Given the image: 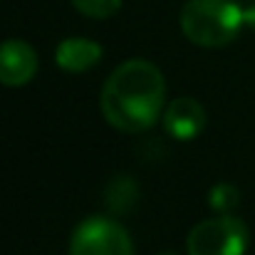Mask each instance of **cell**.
I'll list each match as a JSON object with an SVG mask.
<instances>
[{"label": "cell", "instance_id": "obj_1", "mask_svg": "<svg viewBox=\"0 0 255 255\" xmlns=\"http://www.w3.org/2000/svg\"><path fill=\"white\" fill-rule=\"evenodd\" d=\"M166 102V80L161 70L146 60H129L119 65L102 87L99 107L104 119L124 134H141L151 129Z\"/></svg>", "mask_w": 255, "mask_h": 255}, {"label": "cell", "instance_id": "obj_2", "mask_svg": "<svg viewBox=\"0 0 255 255\" xmlns=\"http://www.w3.org/2000/svg\"><path fill=\"white\" fill-rule=\"evenodd\" d=\"M181 32L198 47L231 45L246 25L243 10L233 0H188L181 10Z\"/></svg>", "mask_w": 255, "mask_h": 255}, {"label": "cell", "instance_id": "obj_3", "mask_svg": "<svg viewBox=\"0 0 255 255\" xmlns=\"http://www.w3.org/2000/svg\"><path fill=\"white\" fill-rule=\"evenodd\" d=\"M251 243L248 226L228 213H221L218 218H208L186 238L188 255H246Z\"/></svg>", "mask_w": 255, "mask_h": 255}, {"label": "cell", "instance_id": "obj_4", "mask_svg": "<svg viewBox=\"0 0 255 255\" xmlns=\"http://www.w3.org/2000/svg\"><path fill=\"white\" fill-rule=\"evenodd\" d=\"M70 255H134V243L117 221L92 216L72 231Z\"/></svg>", "mask_w": 255, "mask_h": 255}, {"label": "cell", "instance_id": "obj_5", "mask_svg": "<svg viewBox=\"0 0 255 255\" xmlns=\"http://www.w3.org/2000/svg\"><path fill=\"white\" fill-rule=\"evenodd\" d=\"M37 52L25 40H5L0 42V85L22 87L37 72Z\"/></svg>", "mask_w": 255, "mask_h": 255}, {"label": "cell", "instance_id": "obj_6", "mask_svg": "<svg viewBox=\"0 0 255 255\" xmlns=\"http://www.w3.org/2000/svg\"><path fill=\"white\" fill-rule=\"evenodd\" d=\"M164 129L178 141L196 139L206 129V109L191 97H178L164 109Z\"/></svg>", "mask_w": 255, "mask_h": 255}, {"label": "cell", "instance_id": "obj_7", "mask_svg": "<svg viewBox=\"0 0 255 255\" xmlns=\"http://www.w3.org/2000/svg\"><path fill=\"white\" fill-rule=\"evenodd\" d=\"M104 50L99 42L94 40H87V37H67L57 45L55 50V62L60 70L65 72H72V75H80L92 70L99 60H102Z\"/></svg>", "mask_w": 255, "mask_h": 255}, {"label": "cell", "instance_id": "obj_8", "mask_svg": "<svg viewBox=\"0 0 255 255\" xmlns=\"http://www.w3.org/2000/svg\"><path fill=\"white\" fill-rule=\"evenodd\" d=\"M241 203V193L236 186L231 183H216L211 191H208V206L218 213H228L233 211L236 206Z\"/></svg>", "mask_w": 255, "mask_h": 255}, {"label": "cell", "instance_id": "obj_9", "mask_svg": "<svg viewBox=\"0 0 255 255\" xmlns=\"http://www.w3.org/2000/svg\"><path fill=\"white\" fill-rule=\"evenodd\" d=\"M124 0H72V5L87 15V17H94V20H104V17H112L119 7H122Z\"/></svg>", "mask_w": 255, "mask_h": 255}, {"label": "cell", "instance_id": "obj_10", "mask_svg": "<svg viewBox=\"0 0 255 255\" xmlns=\"http://www.w3.org/2000/svg\"><path fill=\"white\" fill-rule=\"evenodd\" d=\"M243 17H246V25L255 32V2L248 5V7H243Z\"/></svg>", "mask_w": 255, "mask_h": 255}, {"label": "cell", "instance_id": "obj_11", "mask_svg": "<svg viewBox=\"0 0 255 255\" xmlns=\"http://www.w3.org/2000/svg\"><path fill=\"white\" fill-rule=\"evenodd\" d=\"M161 255H176V253H161Z\"/></svg>", "mask_w": 255, "mask_h": 255}]
</instances>
